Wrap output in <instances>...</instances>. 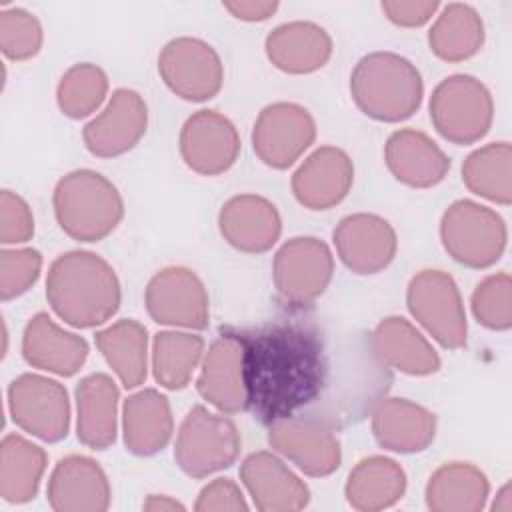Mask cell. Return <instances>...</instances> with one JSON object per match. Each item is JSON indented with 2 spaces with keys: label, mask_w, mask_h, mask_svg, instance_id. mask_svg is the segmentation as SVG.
Returning <instances> with one entry per match:
<instances>
[{
  "label": "cell",
  "mask_w": 512,
  "mask_h": 512,
  "mask_svg": "<svg viewBox=\"0 0 512 512\" xmlns=\"http://www.w3.org/2000/svg\"><path fill=\"white\" fill-rule=\"evenodd\" d=\"M268 444L312 478L334 474L342 462V446L334 426L314 416H292L270 424Z\"/></svg>",
  "instance_id": "5bb4252c"
},
{
  "label": "cell",
  "mask_w": 512,
  "mask_h": 512,
  "mask_svg": "<svg viewBox=\"0 0 512 512\" xmlns=\"http://www.w3.org/2000/svg\"><path fill=\"white\" fill-rule=\"evenodd\" d=\"M34 236V214L28 202L12 192L2 190L0 194V242L2 244H24Z\"/></svg>",
  "instance_id": "60d3db41"
},
{
  "label": "cell",
  "mask_w": 512,
  "mask_h": 512,
  "mask_svg": "<svg viewBox=\"0 0 512 512\" xmlns=\"http://www.w3.org/2000/svg\"><path fill=\"white\" fill-rule=\"evenodd\" d=\"M470 308L476 322L494 332L512 326V280L508 272H496L480 280L472 292Z\"/></svg>",
  "instance_id": "74e56055"
},
{
  "label": "cell",
  "mask_w": 512,
  "mask_h": 512,
  "mask_svg": "<svg viewBox=\"0 0 512 512\" xmlns=\"http://www.w3.org/2000/svg\"><path fill=\"white\" fill-rule=\"evenodd\" d=\"M158 74L172 94L186 102H206L224 84V64L204 40L178 36L158 54Z\"/></svg>",
  "instance_id": "8fae6325"
},
{
  "label": "cell",
  "mask_w": 512,
  "mask_h": 512,
  "mask_svg": "<svg viewBox=\"0 0 512 512\" xmlns=\"http://www.w3.org/2000/svg\"><path fill=\"white\" fill-rule=\"evenodd\" d=\"M342 264L360 276L386 270L398 252V236L392 224L368 212L344 216L332 232Z\"/></svg>",
  "instance_id": "e0dca14e"
},
{
  "label": "cell",
  "mask_w": 512,
  "mask_h": 512,
  "mask_svg": "<svg viewBox=\"0 0 512 512\" xmlns=\"http://www.w3.org/2000/svg\"><path fill=\"white\" fill-rule=\"evenodd\" d=\"M244 352L246 412L264 426L308 408L332 388L334 360L326 336L312 322L274 320L236 330Z\"/></svg>",
  "instance_id": "6da1fadb"
},
{
  "label": "cell",
  "mask_w": 512,
  "mask_h": 512,
  "mask_svg": "<svg viewBox=\"0 0 512 512\" xmlns=\"http://www.w3.org/2000/svg\"><path fill=\"white\" fill-rule=\"evenodd\" d=\"M350 96L364 116L396 124L418 112L424 80L408 58L378 50L356 62L350 74Z\"/></svg>",
  "instance_id": "3957f363"
},
{
  "label": "cell",
  "mask_w": 512,
  "mask_h": 512,
  "mask_svg": "<svg viewBox=\"0 0 512 512\" xmlns=\"http://www.w3.org/2000/svg\"><path fill=\"white\" fill-rule=\"evenodd\" d=\"M8 412L20 430L48 444L68 436L70 398L58 380L32 372L20 374L8 386Z\"/></svg>",
  "instance_id": "30bf717a"
},
{
  "label": "cell",
  "mask_w": 512,
  "mask_h": 512,
  "mask_svg": "<svg viewBox=\"0 0 512 512\" xmlns=\"http://www.w3.org/2000/svg\"><path fill=\"white\" fill-rule=\"evenodd\" d=\"M48 454L20 434H6L0 444V496L8 504H26L36 498Z\"/></svg>",
  "instance_id": "836d02e7"
},
{
  "label": "cell",
  "mask_w": 512,
  "mask_h": 512,
  "mask_svg": "<svg viewBox=\"0 0 512 512\" xmlns=\"http://www.w3.org/2000/svg\"><path fill=\"white\" fill-rule=\"evenodd\" d=\"M490 482L470 462H446L426 484V506L432 512H478L486 506Z\"/></svg>",
  "instance_id": "4dcf8cb0"
},
{
  "label": "cell",
  "mask_w": 512,
  "mask_h": 512,
  "mask_svg": "<svg viewBox=\"0 0 512 512\" xmlns=\"http://www.w3.org/2000/svg\"><path fill=\"white\" fill-rule=\"evenodd\" d=\"M428 110L436 132L456 146L476 144L494 122L492 94L470 74H452L438 82Z\"/></svg>",
  "instance_id": "5b68a950"
},
{
  "label": "cell",
  "mask_w": 512,
  "mask_h": 512,
  "mask_svg": "<svg viewBox=\"0 0 512 512\" xmlns=\"http://www.w3.org/2000/svg\"><path fill=\"white\" fill-rule=\"evenodd\" d=\"M316 120L296 102H274L260 110L252 126V148L262 164L286 170L314 144Z\"/></svg>",
  "instance_id": "4fadbf2b"
},
{
  "label": "cell",
  "mask_w": 512,
  "mask_h": 512,
  "mask_svg": "<svg viewBox=\"0 0 512 512\" xmlns=\"http://www.w3.org/2000/svg\"><path fill=\"white\" fill-rule=\"evenodd\" d=\"M88 342L64 330L46 312L34 314L22 332V358L28 366L56 374L74 376L88 358Z\"/></svg>",
  "instance_id": "d4e9b609"
},
{
  "label": "cell",
  "mask_w": 512,
  "mask_h": 512,
  "mask_svg": "<svg viewBox=\"0 0 512 512\" xmlns=\"http://www.w3.org/2000/svg\"><path fill=\"white\" fill-rule=\"evenodd\" d=\"M148 316L162 326L204 330L210 322V300L202 278L186 266L158 270L146 284Z\"/></svg>",
  "instance_id": "7c38bea8"
},
{
  "label": "cell",
  "mask_w": 512,
  "mask_h": 512,
  "mask_svg": "<svg viewBox=\"0 0 512 512\" xmlns=\"http://www.w3.org/2000/svg\"><path fill=\"white\" fill-rule=\"evenodd\" d=\"M144 510H150V512H174V510H186V506L182 502H178L176 498L172 496H166V494H150L146 498V502L142 504Z\"/></svg>",
  "instance_id": "f6af8a7d"
},
{
  "label": "cell",
  "mask_w": 512,
  "mask_h": 512,
  "mask_svg": "<svg viewBox=\"0 0 512 512\" xmlns=\"http://www.w3.org/2000/svg\"><path fill=\"white\" fill-rule=\"evenodd\" d=\"M240 480L260 512H296L310 502V488L304 480L268 450H258L244 458Z\"/></svg>",
  "instance_id": "44dd1931"
},
{
  "label": "cell",
  "mask_w": 512,
  "mask_h": 512,
  "mask_svg": "<svg viewBox=\"0 0 512 512\" xmlns=\"http://www.w3.org/2000/svg\"><path fill=\"white\" fill-rule=\"evenodd\" d=\"M46 300L64 324L96 328L118 312L122 290L108 260L90 250H70L48 268Z\"/></svg>",
  "instance_id": "7a4b0ae2"
},
{
  "label": "cell",
  "mask_w": 512,
  "mask_h": 512,
  "mask_svg": "<svg viewBox=\"0 0 512 512\" xmlns=\"http://www.w3.org/2000/svg\"><path fill=\"white\" fill-rule=\"evenodd\" d=\"M204 358V338L192 330H162L152 340V374L166 390L188 386Z\"/></svg>",
  "instance_id": "d590c367"
},
{
  "label": "cell",
  "mask_w": 512,
  "mask_h": 512,
  "mask_svg": "<svg viewBox=\"0 0 512 512\" xmlns=\"http://www.w3.org/2000/svg\"><path fill=\"white\" fill-rule=\"evenodd\" d=\"M436 414L406 398H380L372 406V434L396 454L424 452L436 438Z\"/></svg>",
  "instance_id": "cb8c5ba5"
},
{
  "label": "cell",
  "mask_w": 512,
  "mask_h": 512,
  "mask_svg": "<svg viewBox=\"0 0 512 512\" xmlns=\"http://www.w3.org/2000/svg\"><path fill=\"white\" fill-rule=\"evenodd\" d=\"M384 16L400 28H420L440 10L438 0H384L380 4Z\"/></svg>",
  "instance_id": "7bdbcfd3"
},
{
  "label": "cell",
  "mask_w": 512,
  "mask_h": 512,
  "mask_svg": "<svg viewBox=\"0 0 512 512\" xmlns=\"http://www.w3.org/2000/svg\"><path fill=\"white\" fill-rule=\"evenodd\" d=\"M148 104L132 88H118L102 112L82 128L86 150L96 158H118L146 134Z\"/></svg>",
  "instance_id": "2e32d148"
},
{
  "label": "cell",
  "mask_w": 512,
  "mask_h": 512,
  "mask_svg": "<svg viewBox=\"0 0 512 512\" xmlns=\"http://www.w3.org/2000/svg\"><path fill=\"white\" fill-rule=\"evenodd\" d=\"M440 240L454 262L482 270L504 254L508 228L496 210L474 200H456L442 214Z\"/></svg>",
  "instance_id": "8992f818"
},
{
  "label": "cell",
  "mask_w": 512,
  "mask_h": 512,
  "mask_svg": "<svg viewBox=\"0 0 512 512\" xmlns=\"http://www.w3.org/2000/svg\"><path fill=\"white\" fill-rule=\"evenodd\" d=\"M264 50L274 68L286 74H312L332 58V36L316 22L294 20L276 26L264 40Z\"/></svg>",
  "instance_id": "484cf974"
},
{
  "label": "cell",
  "mask_w": 512,
  "mask_h": 512,
  "mask_svg": "<svg viewBox=\"0 0 512 512\" xmlns=\"http://www.w3.org/2000/svg\"><path fill=\"white\" fill-rule=\"evenodd\" d=\"M42 254L36 248H2L0 298L4 302L26 294L40 278Z\"/></svg>",
  "instance_id": "ab89813d"
},
{
  "label": "cell",
  "mask_w": 512,
  "mask_h": 512,
  "mask_svg": "<svg viewBox=\"0 0 512 512\" xmlns=\"http://www.w3.org/2000/svg\"><path fill=\"white\" fill-rule=\"evenodd\" d=\"M384 164L400 184L410 188H434L450 170L446 152L416 128H400L388 136Z\"/></svg>",
  "instance_id": "603a6c76"
},
{
  "label": "cell",
  "mask_w": 512,
  "mask_h": 512,
  "mask_svg": "<svg viewBox=\"0 0 512 512\" xmlns=\"http://www.w3.org/2000/svg\"><path fill=\"white\" fill-rule=\"evenodd\" d=\"M52 206L60 230L78 242L104 240L124 218L116 184L90 168L64 174L54 186Z\"/></svg>",
  "instance_id": "277c9868"
},
{
  "label": "cell",
  "mask_w": 512,
  "mask_h": 512,
  "mask_svg": "<svg viewBox=\"0 0 512 512\" xmlns=\"http://www.w3.org/2000/svg\"><path fill=\"white\" fill-rule=\"evenodd\" d=\"M354 184V162L338 146L316 148L292 174V194L308 210L338 206Z\"/></svg>",
  "instance_id": "ffe728a7"
},
{
  "label": "cell",
  "mask_w": 512,
  "mask_h": 512,
  "mask_svg": "<svg viewBox=\"0 0 512 512\" xmlns=\"http://www.w3.org/2000/svg\"><path fill=\"white\" fill-rule=\"evenodd\" d=\"M494 512H512V484L506 482L498 494H496V500L492 502L490 506Z\"/></svg>",
  "instance_id": "bcb514c9"
},
{
  "label": "cell",
  "mask_w": 512,
  "mask_h": 512,
  "mask_svg": "<svg viewBox=\"0 0 512 512\" xmlns=\"http://www.w3.org/2000/svg\"><path fill=\"white\" fill-rule=\"evenodd\" d=\"M120 390L112 376L94 372L76 386V436L90 450H106L118 434Z\"/></svg>",
  "instance_id": "83f0119b"
},
{
  "label": "cell",
  "mask_w": 512,
  "mask_h": 512,
  "mask_svg": "<svg viewBox=\"0 0 512 512\" xmlns=\"http://www.w3.org/2000/svg\"><path fill=\"white\" fill-rule=\"evenodd\" d=\"M376 358L408 376H430L440 370V356L426 336L404 316L382 318L370 334Z\"/></svg>",
  "instance_id": "4316f807"
},
{
  "label": "cell",
  "mask_w": 512,
  "mask_h": 512,
  "mask_svg": "<svg viewBox=\"0 0 512 512\" xmlns=\"http://www.w3.org/2000/svg\"><path fill=\"white\" fill-rule=\"evenodd\" d=\"M462 182L472 194L508 206L512 202L510 142H490L470 152L462 162Z\"/></svg>",
  "instance_id": "e575fe53"
},
{
  "label": "cell",
  "mask_w": 512,
  "mask_h": 512,
  "mask_svg": "<svg viewBox=\"0 0 512 512\" xmlns=\"http://www.w3.org/2000/svg\"><path fill=\"white\" fill-rule=\"evenodd\" d=\"M44 44L40 20L26 8H2L0 12V50L8 60L26 62L34 58Z\"/></svg>",
  "instance_id": "f35d334b"
},
{
  "label": "cell",
  "mask_w": 512,
  "mask_h": 512,
  "mask_svg": "<svg viewBox=\"0 0 512 512\" xmlns=\"http://www.w3.org/2000/svg\"><path fill=\"white\" fill-rule=\"evenodd\" d=\"M218 230L236 250L246 254L268 252L282 234L278 208L260 194H236L218 212Z\"/></svg>",
  "instance_id": "7402d4cb"
},
{
  "label": "cell",
  "mask_w": 512,
  "mask_h": 512,
  "mask_svg": "<svg viewBox=\"0 0 512 512\" xmlns=\"http://www.w3.org/2000/svg\"><path fill=\"white\" fill-rule=\"evenodd\" d=\"M174 418L170 400L156 388L130 394L122 406V438L134 456H154L172 440Z\"/></svg>",
  "instance_id": "f1b7e54d"
},
{
  "label": "cell",
  "mask_w": 512,
  "mask_h": 512,
  "mask_svg": "<svg viewBox=\"0 0 512 512\" xmlns=\"http://www.w3.org/2000/svg\"><path fill=\"white\" fill-rule=\"evenodd\" d=\"M196 390L222 414L246 412L244 352L234 328L222 330L204 352Z\"/></svg>",
  "instance_id": "ac0fdd59"
},
{
  "label": "cell",
  "mask_w": 512,
  "mask_h": 512,
  "mask_svg": "<svg viewBox=\"0 0 512 512\" xmlns=\"http://www.w3.org/2000/svg\"><path fill=\"white\" fill-rule=\"evenodd\" d=\"M486 40L484 20L478 10L464 2L442 6L428 30L432 54L444 62H464L476 56Z\"/></svg>",
  "instance_id": "1f68e13d"
},
{
  "label": "cell",
  "mask_w": 512,
  "mask_h": 512,
  "mask_svg": "<svg viewBox=\"0 0 512 512\" xmlns=\"http://www.w3.org/2000/svg\"><path fill=\"white\" fill-rule=\"evenodd\" d=\"M222 8L242 22H264L276 14L280 4L276 0H232L222 2Z\"/></svg>",
  "instance_id": "ee69618b"
},
{
  "label": "cell",
  "mask_w": 512,
  "mask_h": 512,
  "mask_svg": "<svg viewBox=\"0 0 512 512\" xmlns=\"http://www.w3.org/2000/svg\"><path fill=\"white\" fill-rule=\"evenodd\" d=\"M334 276V256L316 236H294L274 254L272 278L280 300L304 308L318 300Z\"/></svg>",
  "instance_id": "9c48e42d"
},
{
  "label": "cell",
  "mask_w": 512,
  "mask_h": 512,
  "mask_svg": "<svg viewBox=\"0 0 512 512\" xmlns=\"http://www.w3.org/2000/svg\"><path fill=\"white\" fill-rule=\"evenodd\" d=\"M108 88V74L98 64L78 62L60 76L56 86V104L64 116L82 120L104 104Z\"/></svg>",
  "instance_id": "8d00e7d4"
},
{
  "label": "cell",
  "mask_w": 512,
  "mask_h": 512,
  "mask_svg": "<svg viewBox=\"0 0 512 512\" xmlns=\"http://www.w3.org/2000/svg\"><path fill=\"white\" fill-rule=\"evenodd\" d=\"M178 150L192 172L218 176L236 164L240 156V134L224 114L198 110L182 124Z\"/></svg>",
  "instance_id": "9a60e30c"
},
{
  "label": "cell",
  "mask_w": 512,
  "mask_h": 512,
  "mask_svg": "<svg viewBox=\"0 0 512 512\" xmlns=\"http://www.w3.org/2000/svg\"><path fill=\"white\" fill-rule=\"evenodd\" d=\"M96 346L126 390L138 388L148 374V332L134 318H122L94 336Z\"/></svg>",
  "instance_id": "d6a6232c"
},
{
  "label": "cell",
  "mask_w": 512,
  "mask_h": 512,
  "mask_svg": "<svg viewBox=\"0 0 512 512\" xmlns=\"http://www.w3.org/2000/svg\"><path fill=\"white\" fill-rule=\"evenodd\" d=\"M196 512H246L248 502L240 486L230 478H214L208 482L194 504Z\"/></svg>",
  "instance_id": "b9f144b4"
},
{
  "label": "cell",
  "mask_w": 512,
  "mask_h": 512,
  "mask_svg": "<svg viewBox=\"0 0 512 512\" xmlns=\"http://www.w3.org/2000/svg\"><path fill=\"white\" fill-rule=\"evenodd\" d=\"M412 318L446 350L466 346L468 322L460 290L444 270H420L406 288Z\"/></svg>",
  "instance_id": "ba28073f"
},
{
  "label": "cell",
  "mask_w": 512,
  "mask_h": 512,
  "mask_svg": "<svg viewBox=\"0 0 512 512\" xmlns=\"http://www.w3.org/2000/svg\"><path fill=\"white\" fill-rule=\"evenodd\" d=\"M406 472L388 456L362 458L348 474L344 496L360 512H376L394 506L406 494Z\"/></svg>",
  "instance_id": "f546056e"
},
{
  "label": "cell",
  "mask_w": 512,
  "mask_h": 512,
  "mask_svg": "<svg viewBox=\"0 0 512 512\" xmlns=\"http://www.w3.org/2000/svg\"><path fill=\"white\" fill-rule=\"evenodd\" d=\"M242 448L238 426L228 414L194 406L184 416L174 442V460L190 478H206L230 468Z\"/></svg>",
  "instance_id": "52a82bcc"
},
{
  "label": "cell",
  "mask_w": 512,
  "mask_h": 512,
  "mask_svg": "<svg viewBox=\"0 0 512 512\" xmlns=\"http://www.w3.org/2000/svg\"><path fill=\"white\" fill-rule=\"evenodd\" d=\"M46 498L56 512H104L112 490L104 468L90 456L60 458L48 478Z\"/></svg>",
  "instance_id": "d6986e66"
}]
</instances>
